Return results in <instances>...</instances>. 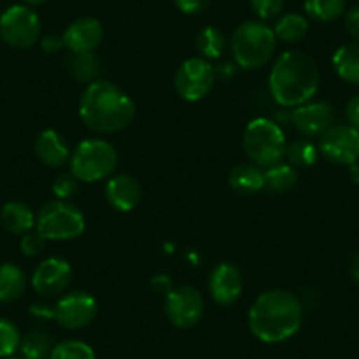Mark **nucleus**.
Instances as JSON below:
<instances>
[{
    "label": "nucleus",
    "instance_id": "nucleus-1",
    "mask_svg": "<svg viewBox=\"0 0 359 359\" xmlns=\"http://www.w3.org/2000/svg\"><path fill=\"white\" fill-rule=\"evenodd\" d=\"M303 323V306L292 292L269 289L255 298L248 312V327L257 340L278 344L294 337Z\"/></svg>",
    "mask_w": 359,
    "mask_h": 359
},
{
    "label": "nucleus",
    "instance_id": "nucleus-2",
    "mask_svg": "<svg viewBox=\"0 0 359 359\" xmlns=\"http://www.w3.org/2000/svg\"><path fill=\"white\" fill-rule=\"evenodd\" d=\"M79 116L90 130L113 134L123 130L136 116V104L118 85L104 79L88 83L79 101Z\"/></svg>",
    "mask_w": 359,
    "mask_h": 359
},
{
    "label": "nucleus",
    "instance_id": "nucleus-3",
    "mask_svg": "<svg viewBox=\"0 0 359 359\" xmlns=\"http://www.w3.org/2000/svg\"><path fill=\"white\" fill-rule=\"evenodd\" d=\"M319 81V67L309 55L298 50L285 51L269 72V94L282 108H298L312 101Z\"/></svg>",
    "mask_w": 359,
    "mask_h": 359
},
{
    "label": "nucleus",
    "instance_id": "nucleus-4",
    "mask_svg": "<svg viewBox=\"0 0 359 359\" xmlns=\"http://www.w3.org/2000/svg\"><path fill=\"white\" fill-rule=\"evenodd\" d=\"M277 50V37L273 29L261 20L243 22L231 37V51L241 69L262 67L268 64Z\"/></svg>",
    "mask_w": 359,
    "mask_h": 359
},
{
    "label": "nucleus",
    "instance_id": "nucleus-5",
    "mask_svg": "<svg viewBox=\"0 0 359 359\" xmlns=\"http://www.w3.org/2000/svg\"><path fill=\"white\" fill-rule=\"evenodd\" d=\"M243 148L250 162L268 169L282 162L287 150V140L277 122L268 118H254L243 133Z\"/></svg>",
    "mask_w": 359,
    "mask_h": 359
},
{
    "label": "nucleus",
    "instance_id": "nucleus-6",
    "mask_svg": "<svg viewBox=\"0 0 359 359\" xmlns=\"http://www.w3.org/2000/svg\"><path fill=\"white\" fill-rule=\"evenodd\" d=\"M118 164V154L109 141L86 140L76 147L71 157V172L79 182H99L111 175Z\"/></svg>",
    "mask_w": 359,
    "mask_h": 359
},
{
    "label": "nucleus",
    "instance_id": "nucleus-7",
    "mask_svg": "<svg viewBox=\"0 0 359 359\" xmlns=\"http://www.w3.org/2000/svg\"><path fill=\"white\" fill-rule=\"evenodd\" d=\"M36 229L44 240H76L85 233V215L67 201H51L43 206L36 219Z\"/></svg>",
    "mask_w": 359,
    "mask_h": 359
},
{
    "label": "nucleus",
    "instance_id": "nucleus-8",
    "mask_svg": "<svg viewBox=\"0 0 359 359\" xmlns=\"http://www.w3.org/2000/svg\"><path fill=\"white\" fill-rule=\"evenodd\" d=\"M41 36V20L25 4L11 6L0 16V37L6 44L18 50L34 46Z\"/></svg>",
    "mask_w": 359,
    "mask_h": 359
},
{
    "label": "nucleus",
    "instance_id": "nucleus-9",
    "mask_svg": "<svg viewBox=\"0 0 359 359\" xmlns=\"http://www.w3.org/2000/svg\"><path fill=\"white\" fill-rule=\"evenodd\" d=\"M217 72L205 58H187L175 74V88L182 99L198 102L212 92Z\"/></svg>",
    "mask_w": 359,
    "mask_h": 359
},
{
    "label": "nucleus",
    "instance_id": "nucleus-10",
    "mask_svg": "<svg viewBox=\"0 0 359 359\" xmlns=\"http://www.w3.org/2000/svg\"><path fill=\"white\" fill-rule=\"evenodd\" d=\"M164 310L172 326L180 330H189L201 320L205 313V299L198 289L191 285H182L178 289H171L165 294Z\"/></svg>",
    "mask_w": 359,
    "mask_h": 359
},
{
    "label": "nucleus",
    "instance_id": "nucleus-11",
    "mask_svg": "<svg viewBox=\"0 0 359 359\" xmlns=\"http://www.w3.org/2000/svg\"><path fill=\"white\" fill-rule=\"evenodd\" d=\"M319 150L333 164H354L359 161V130L352 126H331L320 136Z\"/></svg>",
    "mask_w": 359,
    "mask_h": 359
},
{
    "label": "nucleus",
    "instance_id": "nucleus-12",
    "mask_svg": "<svg viewBox=\"0 0 359 359\" xmlns=\"http://www.w3.org/2000/svg\"><path fill=\"white\" fill-rule=\"evenodd\" d=\"M97 302L85 291H74L64 296L55 306V320L65 330H81L94 320Z\"/></svg>",
    "mask_w": 359,
    "mask_h": 359
},
{
    "label": "nucleus",
    "instance_id": "nucleus-13",
    "mask_svg": "<svg viewBox=\"0 0 359 359\" xmlns=\"http://www.w3.org/2000/svg\"><path fill=\"white\" fill-rule=\"evenodd\" d=\"M72 278V268L65 259H44L34 271L32 287L41 296H57L67 289Z\"/></svg>",
    "mask_w": 359,
    "mask_h": 359
},
{
    "label": "nucleus",
    "instance_id": "nucleus-14",
    "mask_svg": "<svg viewBox=\"0 0 359 359\" xmlns=\"http://www.w3.org/2000/svg\"><path fill=\"white\" fill-rule=\"evenodd\" d=\"M291 120L299 134L317 137L334 126V111L327 102H305L292 111Z\"/></svg>",
    "mask_w": 359,
    "mask_h": 359
},
{
    "label": "nucleus",
    "instance_id": "nucleus-15",
    "mask_svg": "<svg viewBox=\"0 0 359 359\" xmlns=\"http://www.w3.org/2000/svg\"><path fill=\"white\" fill-rule=\"evenodd\" d=\"M64 44L71 53H92L104 37L102 23L95 18H78L64 32Z\"/></svg>",
    "mask_w": 359,
    "mask_h": 359
},
{
    "label": "nucleus",
    "instance_id": "nucleus-16",
    "mask_svg": "<svg viewBox=\"0 0 359 359\" xmlns=\"http://www.w3.org/2000/svg\"><path fill=\"white\" fill-rule=\"evenodd\" d=\"M208 287L213 302L222 306L233 305L243 291V278H241L240 269L229 262L215 266L210 275Z\"/></svg>",
    "mask_w": 359,
    "mask_h": 359
},
{
    "label": "nucleus",
    "instance_id": "nucleus-17",
    "mask_svg": "<svg viewBox=\"0 0 359 359\" xmlns=\"http://www.w3.org/2000/svg\"><path fill=\"white\" fill-rule=\"evenodd\" d=\"M106 199L116 212H133L141 199V185L134 176H113L106 185Z\"/></svg>",
    "mask_w": 359,
    "mask_h": 359
},
{
    "label": "nucleus",
    "instance_id": "nucleus-18",
    "mask_svg": "<svg viewBox=\"0 0 359 359\" xmlns=\"http://www.w3.org/2000/svg\"><path fill=\"white\" fill-rule=\"evenodd\" d=\"M34 150L39 161L50 168H60L69 158V144L55 129L43 130L37 136Z\"/></svg>",
    "mask_w": 359,
    "mask_h": 359
},
{
    "label": "nucleus",
    "instance_id": "nucleus-19",
    "mask_svg": "<svg viewBox=\"0 0 359 359\" xmlns=\"http://www.w3.org/2000/svg\"><path fill=\"white\" fill-rule=\"evenodd\" d=\"M229 185L240 194H257L264 189V169L254 162H243L231 169Z\"/></svg>",
    "mask_w": 359,
    "mask_h": 359
},
{
    "label": "nucleus",
    "instance_id": "nucleus-20",
    "mask_svg": "<svg viewBox=\"0 0 359 359\" xmlns=\"http://www.w3.org/2000/svg\"><path fill=\"white\" fill-rule=\"evenodd\" d=\"M0 222L13 234H27L36 227V215L27 205L18 201L6 203L0 212Z\"/></svg>",
    "mask_w": 359,
    "mask_h": 359
},
{
    "label": "nucleus",
    "instance_id": "nucleus-21",
    "mask_svg": "<svg viewBox=\"0 0 359 359\" xmlns=\"http://www.w3.org/2000/svg\"><path fill=\"white\" fill-rule=\"evenodd\" d=\"M27 289V277L20 266L13 262L0 264V303L16 302Z\"/></svg>",
    "mask_w": 359,
    "mask_h": 359
},
{
    "label": "nucleus",
    "instance_id": "nucleus-22",
    "mask_svg": "<svg viewBox=\"0 0 359 359\" xmlns=\"http://www.w3.org/2000/svg\"><path fill=\"white\" fill-rule=\"evenodd\" d=\"M333 67L338 78L359 85V43L341 44L333 55Z\"/></svg>",
    "mask_w": 359,
    "mask_h": 359
},
{
    "label": "nucleus",
    "instance_id": "nucleus-23",
    "mask_svg": "<svg viewBox=\"0 0 359 359\" xmlns=\"http://www.w3.org/2000/svg\"><path fill=\"white\" fill-rule=\"evenodd\" d=\"M273 32L277 41L282 43H299L309 34V20L303 15L289 13V15L280 16L273 27Z\"/></svg>",
    "mask_w": 359,
    "mask_h": 359
},
{
    "label": "nucleus",
    "instance_id": "nucleus-24",
    "mask_svg": "<svg viewBox=\"0 0 359 359\" xmlns=\"http://www.w3.org/2000/svg\"><path fill=\"white\" fill-rule=\"evenodd\" d=\"M305 13L319 23H331L341 18L347 9V0H305Z\"/></svg>",
    "mask_w": 359,
    "mask_h": 359
},
{
    "label": "nucleus",
    "instance_id": "nucleus-25",
    "mask_svg": "<svg viewBox=\"0 0 359 359\" xmlns=\"http://www.w3.org/2000/svg\"><path fill=\"white\" fill-rule=\"evenodd\" d=\"M296 182H298V172L291 164L278 162L264 171V187L277 194L291 191Z\"/></svg>",
    "mask_w": 359,
    "mask_h": 359
},
{
    "label": "nucleus",
    "instance_id": "nucleus-26",
    "mask_svg": "<svg viewBox=\"0 0 359 359\" xmlns=\"http://www.w3.org/2000/svg\"><path fill=\"white\" fill-rule=\"evenodd\" d=\"M196 48L205 60H215L224 53V48H226L224 32L217 27H205L199 30L196 37Z\"/></svg>",
    "mask_w": 359,
    "mask_h": 359
},
{
    "label": "nucleus",
    "instance_id": "nucleus-27",
    "mask_svg": "<svg viewBox=\"0 0 359 359\" xmlns=\"http://www.w3.org/2000/svg\"><path fill=\"white\" fill-rule=\"evenodd\" d=\"M51 338L46 331H30L22 338L20 351L23 359H46L51 354Z\"/></svg>",
    "mask_w": 359,
    "mask_h": 359
},
{
    "label": "nucleus",
    "instance_id": "nucleus-28",
    "mask_svg": "<svg viewBox=\"0 0 359 359\" xmlns=\"http://www.w3.org/2000/svg\"><path fill=\"white\" fill-rule=\"evenodd\" d=\"M69 72L79 83L95 81L99 72V60L94 53H72L67 62Z\"/></svg>",
    "mask_w": 359,
    "mask_h": 359
},
{
    "label": "nucleus",
    "instance_id": "nucleus-29",
    "mask_svg": "<svg viewBox=\"0 0 359 359\" xmlns=\"http://www.w3.org/2000/svg\"><path fill=\"white\" fill-rule=\"evenodd\" d=\"M317 155L316 144L309 140H294L285 150V158L292 168H310L317 162Z\"/></svg>",
    "mask_w": 359,
    "mask_h": 359
},
{
    "label": "nucleus",
    "instance_id": "nucleus-30",
    "mask_svg": "<svg viewBox=\"0 0 359 359\" xmlns=\"http://www.w3.org/2000/svg\"><path fill=\"white\" fill-rule=\"evenodd\" d=\"M50 359H97L94 348L81 340H65L51 348Z\"/></svg>",
    "mask_w": 359,
    "mask_h": 359
},
{
    "label": "nucleus",
    "instance_id": "nucleus-31",
    "mask_svg": "<svg viewBox=\"0 0 359 359\" xmlns=\"http://www.w3.org/2000/svg\"><path fill=\"white\" fill-rule=\"evenodd\" d=\"M22 344L20 331L11 320L0 319V359L9 358L15 354Z\"/></svg>",
    "mask_w": 359,
    "mask_h": 359
},
{
    "label": "nucleus",
    "instance_id": "nucleus-32",
    "mask_svg": "<svg viewBox=\"0 0 359 359\" xmlns=\"http://www.w3.org/2000/svg\"><path fill=\"white\" fill-rule=\"evenodd\" d=\"M250 8L261 22L277 18L284 8V0H250Z\"/></svg>",
    "mask_w": 359,
    "mask_h": 359
},
{
    "label": "nucleus",
    "instance_id": "nucleus-33",
    "mask_svg": "<svg viewBox=\"0 0 359 359\" xmlns=\"http://www.w3.org/2000/svg\"><path fill=\"white\" fill-rule=\"evenodd\" d=\"M78 182L79 180L76 178L72 172H65V175H60L57 180L53 182V192L60 201H67L69 198L76 194L78 191Z\"/></svg>",
    "mask_w": 359,
    "mask_h": 359
},
{
    "label": "nucleus",
    "instance_id": "nucleus-34",
    "mask_svg": "<svg viewBox=\"0 0 359 359\" xmlns=\"http://www.w3.org/2000/svg\"><path fill=\"white\" fill-rule=\"evenodd\" d=\"M46 247V240L41 236L39 233H27L22 236V241H20V248L25 255L29 257H36Z\"/></svg>",
    "mask_w": 359,
    "mask_h": 359
},
{
    "label": "nucleus",
    "instance_id": "nucleus-35",
    "mask_svg": "<svg viewBox=\"0 0 359 359\" xmlns=\"http://www.w3.org/2000/svg\"><path fill=\"white\" fill-rule=\"evenodd\" d=\"M212 0H175V6L184 15H199L206 11Z\"/></svg>",
    "mask_w": 359,
    "mask_h": 359
},
{
    "label": "nucleus",
    "instance_id": "nucleus-36",
    "mask_svg": "<svg viewBox=\"0 0 359 359\" xmlns=\"http://www.w3.org/2000/svg\"><path fill=\"white\" fill-rule=\"evenodd\" d=\"M345 29L348 36L354 39V43H359V4L354 6L345 16Z\"/></svg>",
    "mask_w": 359,
    "mask_h": 359
},
{
    "label": "nucleus",
    "instance_id": "nucleus-37",
    "mask_svg": "<svg viewBox=\"0 0 359 359\" xmlns=\"http://www.w3.org/2000/svg\"><path fill=\"white\" fill-rule=\"evenodd\" d=\"M41 46H43L46 53H57V51H60L65 46L64 37L57 36V34H50V36H46L41 41Z\"/></svg>",
    "mask_w": 359,
    "mask_h": 359
},
{
    "label": "nucleus",
    "instance_id": "nucleus-38",
    "mask_svg": "<svg viewBox=\"0 0 359 359\" xmlns=\"http://www.w3.org/2000/svg\"><path fill=\"white\" fill-rule=\"evenodd\" d=\"M345 116H347L348 123L359 130V95H354V97L347 102V108H345Z\"/></svg>",
    "mask_w": 359,
    "mask_h": 359
},
{
    "label": "nucleus",
    "instance_id": "nucleus-39",
    "mask_svg": "<svg viewBox=\"0 0 359 359\" xmlns=\"http://www.w3.org/2000/svg\"><path fill=\"white\" fill-rule=\"evenodd\" d=\"M151 289H155L157 292H164V294H168V292L172 289L171 280H169L168 275H157V277L151 280Z\"/></svg>",
    "mask_w": 359,
    "mask_h": 359
},
{
    "label": "nucleus",
    "instance_id": "nucleus-40",
    "mask_svg": "<svg viewBox=\"0 0 359 359\" xmlns=\"http://www.w3.org/2000/svg\"><path fill=\"white\" fill-rule=\"evenodd\" d=\"M30 312L41 319H55V309H50L48 305H34Z\"/></svg>",
    "mask_w": 359,
    "mask_h": 359
},
{
    "label": "nucleus",
    "instance_id": "nucleus-41",
    "mask_svg": "<svg viewBox=\"0 0 359 359\" xmlns=\"http://www.w3.org/2000/svg\"><path fill=\"white\" fill-rule=\"evenodd\" d=\"M236 65H231V64H226V65H220L219 71L217 72V76H220L222 79H231L234 76V72H236Z\"/></svg>",
    "mask_w": 359,
    "mask_h": 359
},
{
    "label": "nucleus",
    "instance_id": "nucleus-42",
    "mask_svg": "<svg viewBox=\"0 0 359 359\" xmlns=\"http://www.w3.org/2000/svg\"><path fill=\"white\" fill-rule=\"evenodd\" d=\"M351 275L355 282H359V252L354 255L351 262Z\"/></svg>",
    "mask_w": 359,
    "mask_h": 359
},
{
    "label": "nucleus",
    "instance_id": "nucleus-43",
    "mask_svg": "<svg viewBox=\"0 0 359 359\" xmlns=\"http://www.w3.org/2000/svg\"><path fill=\"white\" fill-rule=\"evenodd\" d=\"M348 175H351V180L355 185H359V162H354V164L348 165Z\"/></svg>",
    "mask_w": 359,
    "mask_h": 359
},
{
    "label": "nucleus",
    "instance_id": "nucleus-44",
    "mask_svg": "<svg viewBox=\"0 0 359 359\" xmlns=\"http://www.w3.org/2000/svg\"><path fill=\"white\" fill-rule=\"evenodd\" d=\"M23 2H25V6H41V4H44V2H48V0H23Z\"/></svg>",
    "mask_w": 359,
    "mask_h": 359
},
{
    "label": "nucleus",
    "instance_id": "nucleus-45",
    "mask_svg": "<svg viewBox=\"0 0 359 359\" xmlns=\"http://www.w3.org/2000/svg\"><path fill=\"white\" fill-rule=\"evenodd\" d=\"M4 359H23V358H15V355H9V358H4Z\"/></svg>",
    "mask_w": 359,
    "mask_h": 359
}]
</instances>
